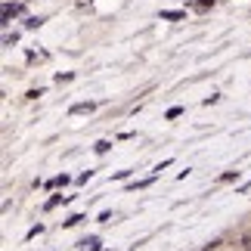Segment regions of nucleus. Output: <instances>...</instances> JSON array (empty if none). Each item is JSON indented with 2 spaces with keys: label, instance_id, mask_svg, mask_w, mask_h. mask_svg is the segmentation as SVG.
I'll return each instance as SVG.
<instances>
[{
  "label": "nucleus",
  "instance_id": "39448f33",
  "mask_svg": "<svg viewBox=\"0 0 251 251\" xmlns=\"http://www.w3.org/2000/svg\"><path fill=\"white\" fill-rule=\"evenodd\" d=\"M242 245H245V251H251V233H248V236L242 239Z\"/></svg>",
  "mask_w": 251,
  "mask_h": 251
},
{
  "label": "nucleus",
  "instance_id": "f03ea898",
  "mask_svg": "<svg viewBox=\"0 0 251 251\" xmlns=\"http://www.w3.org/2000/svg\"><path fill=\"white\" fill-rule=\"evenodd\" d=\"M72 112H93V102H78L72 105Z\"/></svg>",
  "mask_w": 251,
  "mask_h": 251
},
{
  "label": "nucleus",
  "instance_id": "7ed1b4c3",
  "mask_svg": "<svg viewBox=\"0 0 251 251\" xmlns=\"http://www.w3.org/2000/svg\"><path fill=\"white\" fill-rule=\"evenodd\" d=\"M161 19H183V13H177V9H168V13H161Z\"/></svg>",
  "mask_w": 251,
  "mask_h": 251
},
{
  "label": "nucleus",
  "instance_id": "f257e3e1",
  "mask_svg": "<svg viewBox=\"0 0 251 251\" xmlns=\"http://www.w3.org/2000/svg\"><path fill=\"white\" fill-rule=\"evenodd\" d=\"M19 13H22V3H3V22H9Z\"/></svg>",
  "mask_w": 251,
  "mask_h": 251
},
{
  "label": "nucleus",
  "instance_id": "20e7f679",
  "mask_svg": "<svg viewBox=\"0 0 251 251\" xmlns=\"http://www.w3.org/2000/svg\"><path fill=\"white\" fill-rule=\"evenodd\" d=\"M87 248H90V251H100V239H87V242H84Z\"/></svg>",
  "mask_w": 251,
  "mask_h": 251
}]
</instances>
